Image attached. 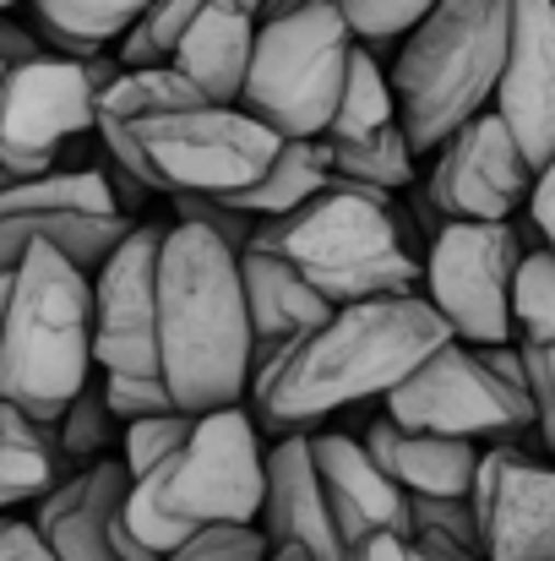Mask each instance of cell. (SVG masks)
I'll return each instance as SVG.
<instances>
[{"mask_svg": "<svg viewBox=\"0 0 555 561\" xmlns=\"http://www.w3.org/2000/svg\"><path fill=\"white\" fill-rule=\"evenodd\" d=\"M441 344H452V333L425 306V295L338 306L327 322L305 328L300 339H289L256 366L251 420H262V431H278V436H305L316 420L338 409L386 398Z\"/></svg>", "mask_w": 555, "mask_h": 561, "instance_id": "cell-1", "label": "cell"}, {"mask_svg": "<svg viewBox=\"0 0 555 561\" xmlns=\"http://www.w3.org/2000/svg\"><path fill=\"white\" fill-rule=\"evenodd\" d=\"M159 376L190 420L240 409L256 376L240 256L196 224H170L159 251Z\"/></svg>", "mask_w": 555, "mask_h": 561, "instance_id": "cell-2", "label": "cell"}, {"mask_svg": "<svg viewBox=\"0 0 555 561\" xmlns=\"http://www.w3.org/2000/svg\"><path fill=\"white\" fill-rule=\"evenodd\" d=\"M251 245L289 262L333 311L419 295V273H425L419 229L397 207V196H375L349 181H333L300 213L262 224Z\"/></svg>", "mask_w": 555, "mask_h": 561, "instance_id": "cell-3", "label": "cell"}, {"mask_svg": "<svg viewBox=\"0 0 555 561\" xmlns=\"http://www.w3.org/2000/svg\"><path fill=\"white\" fill-rule=\"evenodd\" d=\"M93 376V278L60 251L27 245L0 328V403L38 425H60Z\"/></svg>", "mask_w": 555, "mask_h": 561, "instance_id": "cell-4", "label": "cell"}, {"mask_svg": "<svg viewBox=\"0 0 555 561\" xmlns=\"http://www.w3.org/2000/svg\"><path fill=\"white\" fill-rule=\"evenodd\" d=\"M507 66V0H436V11L392 55L397 126L419 153H441L469 121L496 104Z\"/></svg>", "mask_w": 555, "mask_h": 561, "instance_id": "cell-5", "label": "cell"}, {"mask_svg": "<svg viewBox=\"0 0 555 561\" xmlns=\"http://www.w3.org/2000/svg\"><path fill=\"white\" fill-rule=\"evenodd\" d=\"M278 148L284 142L267 126H256L245 110H218V104L137 121L131 131L104 142V153L120 170H131L148 191L212 196V202H229L256 186L278 159Z\"/></svg>", "mask_w": 555, "mask_h": 561, "instance_id": "cell-6", "label": "cell"}, {"mask_svg": "<svg viewBox=\"0 0 555 561\" xmlns=\"http://www.w3.org/2000/svg\"><path fill=\"white\" fill-rule=\"evenodd\" d=\"M349 55L355 38L333 0H311L284 22H256V55L234 110H245L278 142H316L344 99Z\"/></svg>", "mask_w": 555, "mask_h": 561, "instance_id": "cell-7", "label": "cell"}, {"mask_svg": "<svg viewBox=\"0 0 555 561\" xmlns=\"http://www.w3.org/2000/svg\"><path fill=\"white\" fill-rule=\"evenodd\" d=\"M518 224H441L425 245L419 295L447 322L452 344H512V278L523 267Z\"/></svg>", "mask_w": 555, "mask_h": 561, "instance_id": "cell-8", "label": "cell"}, {"mask_svg": "<svg viewBox=\"0 0 555 561\" xmlns=\"http://www.w3.org/2000/svg\"><path fill=\"white\" fill-rule=\"evenodd\" d=\"M386 420L403 431L447 436V442H479V447H512L534 425L529 392L507 387L469 344H441L408 381H397L386 398Z\"/></svg>", "mask_w": 555, "mask_h": 561, "instance_id": "cell-9", "label": "cell"}, {"mask_svg": "<svg viewBox=\"0 0 555 561\" xmlns=\"http://www.w3.org/2000/svg\"><path fill=\"white\" fill-rule=\"evenodd\" d=\"M99 93L82 60H27L0 77V164L16 181L55 175L77 137H93Z\"/></svg>", "mask_w": 555, "mask_h": 561, "instance_id": "cell-10", "label": "cell"}, {"mask_svg": "<svg viewBox=\"0 0 555 561\" xmlns=\"http://www.w3.org/2000/svg\"><path fill=\"white\" fill-rule=\"evenodd\" d=\"M534 181L540 175L501 126V115L485 110L479 121H469L458 137L441 142L425 196L447 224H512L518 213H529Z\"/></svg>", "mask_w": 555, "mask_h": 561, "instance_id": "cell-11", "label": "cell"}, {"mask_svg": "<svg viewBox=\"0 0 555 561\" xmlns=\"http://www.w3.org/2000/svg\"><path fill=\"white\" fill-rule=\"evenodd\" d=\"M170 224H137L93 273L99 376H159V251Z\"/></svg>", "mask_w": 555, "mask_h": 561, "instance_id": "cell-12", "label": "cell"}, {"mask_svg": "<svg viewBox=\"0 0 555 561\" xmlns=\"http://www.w3.org/2000/svg\"><path fill=\"white\" fill-rule=\"evenodd\" d=\"M479 561H555V469L523 447H485L474 491Z\"/></svg>", "mask_w": 555, "mask_h": 561, "instance_id": "cell-13", "label": "cell"}, {"mask_svg": "<svg viewBox=\"0 0 555 561\" xmlns=\"http://www.w3.org/2000/svg\"><path fill=\"white\" fill-rule=\"evenodd\" d=\"M490 110L540 175L555 159V0H507V66Z\"/></svg>", "mask_w": 555, "mask_h": 561, "instance_id": "cell-14", "label": "cell"}, {"mask_svg": "<svg viewBox=\"0 0 555 561\" xmlns=\"http://www.w3.org/2000/svg\"><path fill=\"white\" fill-rule=\"evenodd\" d=\"M311 458H316L322 496H327V513H333L344 551L370 535H408V496L370 463L360 436H344V431L311 436Z\"/></svg>", "mask_w": 555, "mask_h": 561, "instance_id": "cell-15", "label": "cell"}, {"mask_svg": "<svg viewBox=\"0 0 555 561\" xmlns=\"http://www.w3.org/2000/svg\"><path fill=\"white\" fill-rule=\"evenodd\" d=\"M267 546L305 551L311 561H344V540L333 529L322 474L311 458V436H278L267 447V496H262V524Z\"/></svg>", "mask_w": 555, "mask_h": 561, "instance_id": "cell-16", "label": "cell"}, {"mask_svg": "<svg viewBox=\"0 0 555 561\" xmlns=\"http://www.w3.org/2000/svg\"><path fill=\"white\" fill-rule=\"evenodd\" d=\"M366 453L370 463L408 496V502H463L474 491L479 442H447V436H425V431H403L386 414H375L366 425Z\"/></svg>", "mask_w": 555, "mask_h": 561, "instance_id": "cell-17", "label": "cell"}, {"mask_svg": "<svg viewBox=\"0 0 555 561\" xmlns=\"http://www.w3.org/2000/svg\"><path fill=\"white\" fill-rule=\"evenodd\" d=\"M126 491H131V480H126L120 458L88 463L33 507V529L44 535L55 561H120L109 546V524H115Z\"/></svg>", "mask_w": 555, "mask_h": 561, "instance_id": "cell-18", "label": "cell"}, {"mask_svg": "<svg viewBox=\"0 0 555 561\" xmlns=\"http://www.w3.org/2000/svg\"><path fill=\"white\" fill-rule=\"evenodd\" d=\"M251 55H256V11L212 5L175 38L170 71H181L207 104L234 110L245 93V77H251Z\"/></svg>", "mask_w": 555, "mask_h": 561, "instance_id": "cell-19", "label": "cell"}, {"mask_svg": "<svg viewBox=\"0 0 555 561\" xmlns=\"http://www.w3.org/2000/svg\"><path fill=\"white\" fill-rule=\"evenodd\" d=\"M240 289H245V317L256 333V366L273 350H284L289 339H300L305 328L333 317V306L289 262H278L273 251H256V245L240 251Z\"/></svg>", "mask_w": 555, "mask_h": 561, "instance_id": "cell-20", "label": "cell"}, {"mask_svg": "<svg viewBox=\"0 0 555 561\" xmlns=\"http://www.w3.org/2000/svg\"><path fill=\"white\" fill-rule=\"evenodd\" d=\"M159 0H27L22 16L55 60H93L120 44Z\"/></svg>", "mask_w": 555, "mask_h": 561, "instance_id": "cell-21", "label": "cell"}, {"mask_svg": "<svg viewBox=\"0 0 555 561\" xmlns=\"http://www.w3.org/2000/svg\"><path fill=\"white\" fill-rule=\"evenodd\" d=\"M71 458L60 453L55 425L27 420L22 409L0 403V518H11L16 507H38L49 491H60L71 480Z\"/></svg>", "mask_w": 555, "mask_h": 561, "instance_id": "cell-22", "label": "cell"}, {"mask_svg": "<svg viewBox=\"0 0 555 561\" xmlns=\"http://www.w3.org/2000/svg\"><path fill=\"white\" fill-rule=\"evenodd\" d=\"M327 186H333V148L322 137L316 142H284L278 159L267 164V175L251 191L229 196V207L256 218V224H273V218H289L305 202H316Z\"/></svg>", "mask_w": 555, "mask_h": 561, "instance_id": "cell-23", "label": "cell"}, {"mask_svg": "<svg viewBox=\"0 0 555 561\" xmlns=\"http://www.w3.org/2000/svg\"><path fill=\"white\" fill-rule=\"evenodd\" d=\"M207 104L181 71L170 66H142V71H126L104 99H99V121H93V137L109 142L120 131H131L137 121H153V115H170V110H196Z\"/></svg>", "mask_w": 555, "mask_h": 561, "instance_id": "cell-24", "label": "cell"}, {"mask_svg": "<svg viewBox=\"0 0 555 561\" xmlns=\"http://www.w3.org/2000/svg\"><path fill=\"white\" fill-rule=\"evenodd\" d=\"M386 126H397V99H392V77L381 66V55H370L355 44L349 55V82H344V99L333 110V126H327V148H355L381 137Z\"/></svg>", "mask_w": 555, "mask_h": 561, "instance_id": "cell-25", "label": "cell"}, {"mask_svg": "<svg viewBox=\"0 0 555 561\" xmlns=\"http://www.w3.org/2000/svg\"><path fill=\"white\" fill-rule=\"evenodd\" d=\"M49 213H120V207L109 196L104 170H55L0 191V218H49Z\"/></svg>", "mask_w": 555, "mask_h": 561, "instance_id": "cell-26", "label": "cell"}, {"mask_svg": "<svg viewBox=\"0 0 555 561\" xmlns=\"http://www.w3.org/2000/svg\"><path fill=\"white\" fill-rule=\"evenodd\" d=\"M333 181L366 186L375 196H397L414 186V148L403 137V126H386L381 137L355 142V148H333Z\"/></svg>", "mask_w": 555, "mask_h": 561, "instance_id": "cell-27", "label": "cell"}, {"mask_svg": "<svg viewBox=\"0 0 555 561\" xmlns=\"http://www.w3.org/2000/svg\"><path fill=\"white\" fill-rule=\"evenodd\" d=\"M120 420H115V409L104 403V376H93L82 392H77V403L60 414V425H55V436H60V453L71 458V469H88V463H104V458H115L120 453Z\"/></svg>", "mask_w": 555, "mask_h": 561, "instance_id": "cell-28", "label": "cell"}, {"mask_svg": "<svg viewBox=\"0 0 555 561\" xmlns=\"http://www.w3.org/2000/svg\"><path fill=\"white\" fill-rule=\"evenodd\" d=\"M512 339L555 344V251L534 245L512 278Z\"/></svg>", "mask_w": 555, "mask_h": 561, "instance_id": "cell-29", "label": "cell"}, {"mask_svg": "<svg viewBox=\"0 0 555 561\" xmlns=\"http://www.w3.org/2000/svg\"><path fill=\"white\" fill-rule=\"evenodd\" d=\"M333 5H338L349 38L370 55H386L436 11V0H333Z\"/></svg>", "mask_w": 555, "mask_h": 561, "instance_id": "cell-30", "label": "cell"}, {"mask_svg": "<svg viewBox=\"0 0 555 561\" xmlns=\"http://www.w3.org/2000/svg\"><path fill=\"white\" fill-rule=\"evenodd\" d=\"M185 436H190V414H153V420H131L126 431H120V469H126V480H142V474H153V469H164L175 453L185 447Z\"/></svg>", "mask_w": 555, "mask_h": 561, "instance_id": "cell-31", "label": "cell"}, {"mask_svg": "<svg viewBox=\"0 0 555 561\" xmlns=\"http://www.w3.org/2000/svg\"><path fill=\"white\" fill-rule=\"evenodd\" d=\"M267 557H273V546L251 524V529H196L164 561H267Z\"/></svg>", "mask_w": 555, "mask_h": 561, "instance_id": "cell-32", "label": "cell"}, {"mask_svg": "<svg viewBox=\"0 0 555 561\" xmlns=\"http://www.w3.org/2000/svg\"><path fill=\"white\" fill-rule=\"evenodd\" d=\"M104 403L115 409L120 425L131 420H153V414H181L164 376H104Z\"/></svg>", "mask_w": 555, "mask_h": 561, "instance_id": "cell-33", "label": "cell"}, {"mask_svg": "<svg viewBox=\"0 0 555 561\" xmlns=\"http://www.w3.org/2000/svg\"><path fill=\"white\" fill-rule=\"evenodd\" d=\"M175 224H196V229H207V234H218L234 256L256 240V218H245V213H234L229 202H212V196H175Z\"/></svg>", "mask_w": 555, "mask_h": 561, "instance_id": "cell-34", "label": "cell"}, {"mask_svg": "<svg viewBox=\"0 0 555 561\" xmlns=\"http://www.w3.org/2000/svg\"><path fill=\"white\" fill-rule=\"evenodd\" d=\"M523 350V371H529V403H534V431L555 453V344H518Z\"/></svg>", "mask_w": 555, "mask_h": 561, "instance_id": "cell-35", "label": "cell"}, {"mask_svg": "<svg viewBox=\"0 0 555 561\" xmlns=\"http://www.w3.org/2000/svg\"><path fill=\"white\" fill-rule=\"evenodd\" d=\"M27 60H49V49H44V38L27 27V16L5 11V16H0V66L11 71V66H27Z\"/></svg>", "mask_w": 555, "mask_h": 561, "instance_id": "cell-36", "label": "cell"}, {"mask_svg": "<svg viewBox=\"0 0 555 561\" xmlns=\"http://www.w3.org/2000/svg\"><path fill=\"white\" fill-rule=\"evenodd\" d=\"M0 561H55L33 518H0Z\"/></svg>", "mask_w": 555, "mask_h": 561, "instance_id": "cell-37", "label": "cell"}, {"mask_svg": "<svg viewBox=\"0 0 555 561\" xmlns=\"http://www.w3.org/2000/svg\"><path fill=\"white\" fill-rule=\"evenodd\" d=\"M344 561H436V557H425L408 535H370L360 546H349Z\"/></svg>", "mask_w": 555, "mask_h": 561, "instance_id": "cell-38", "label": "cell"}, {"mask_svg": "<svg viewBox=\"0 0 555 561\" xmlns=\"http://www.w3.org/2000/svg\"><path fill=\"white\" fill-rule=\"evenodd\" d=\"M529 224L540 229V245H551L555 251V159L540 170V181H534V196H529Z\"/></svg>", "mask_w": 555, "mask_h": 561, "instance_id": "cell-39", "label": "cell"}, {"mask_svg": "<svg viewBox=\"0 0 555 561\" xmlns=\"http://www.w3.org/2000/svg\"><path fill=\"white\" fill-rule=\"evenodd\" d=\"M104 181H109V196H115V207H120L126 218H131V207H142V202H148V186H142L131 170H120L115 159L104 164Z\"/></svg>", "mask_w": 555, "mask_h": 561, "instance_id": "cell-40", "label": "cell"}, {"mask_svg": "<svg viewBox=\"0 0 555 561\" xmlns=\"http://www.w3.org/2000/svg\"><path fill=\"white\" fill-rule=\"evenodd\" d=\"M11 278H16V267L0 273V328H5V306H11Z\"/></svg>", "mask_w": 555, "mask_h": 561, "instance_id": "cell-41", "label": "cell"}, {"mask_svg": "<svg viewBox=\"0 0 555 561\" xmlns=\"http://www.w3.org/2000/svg\"><path fill=\"white\" fill-rule=\"evenodd\" d=\"M267 561H311V557H305V551H289V546H278V551H273Z\"/></svg>", "mask_w": 555, "mask_h": 561, "instance_id": "cell-42", "label": "cell"}, {"mask_svg": "<svg viewBox=\"0 0 555 561\" xmlns=\"http://www.w3.org/2000/svg\"><path fill=\"white\" fill-rule=\"evenodd\" d=\"M11 186H16V175H11V170L0 164V191H11Z\"/></svg>", "mask_w": 555, "mask_h": 561, "instance_id": "cell-43", "label": "cell"}, {"mask_svg": "<svg viewBox=\"0 0 555 561\" xmlns=\"http://www.w3.org/2000/svg\"><path fill=\"white\" fill-rule=\"evenodd\" d=\"M22 5H27V0H0V16H5V11H22Z\"/></svg>", "mask_w": 555, "mask_h": 561, "instance_id": "cell-44", "label": "cell"}, {"mask_svg": "<svg viewBox=\"0 0 555 561\" xmlns=\"http://www.w3.org/2000/svg\"><path fill=\"white\" fill-rule=\"evenodd\" d=\"M0 77H5V66H0Z\"/></svg>", "mask_w": 555, "mask_h": 561, "instance_id": "cell-45", "label": "cell"}]
</instances>
